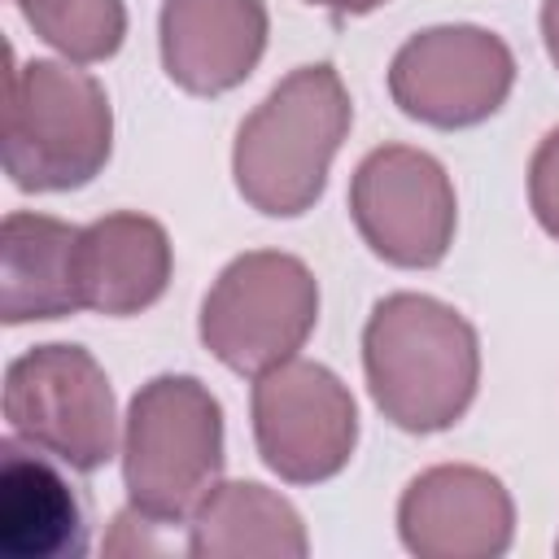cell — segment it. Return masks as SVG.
I'll list each match as a JSON object with an SVG mask.
<instances>
[{"label": "cell", "instance_id": "17", "mask_svg": "<svg viewBox=\"0 0 559 559\" xmlns=\"http://www.w3.org/2000/svg\"><path fill=\"white\" fill-rule=\"evenodd\" d=\"M528 205H533V218L537 227L559 240V127L542 135V144L533 148V162H528Z\"/></svg>", "mask_w": 559, "mask_h": 559}, {"label": "cell", "instance_id": "19", "mask_svg": "<svg viewBox=\"0 0 559 559\" xmlns=\"http://www.w3.org/2000/svg\"><path fill=\"white\" fill-rule=\"evenodd\" d=\"M306 4H319V9H332L336 17H362V13H376L384 0H306Z\"/></svg>", "mask_w": 559, "mask_h": 559}, {"label": "cell", "instance_id": "13", "mask_svg": "<svg viewBox=\"0 0 559 559\" xmlns=\"http://www.w3.org/2000/svg\"><path fill=\"white\" fill-rule=\"evenodd\" d=\"M52 454L9 437L0 445V550L9 559H79L87 524Z\"/></svg>", "mask_w": 559, "mask_h": 559}, {"label": "cell", "instance_id": "14", "mask_svg": "<svg viewBox=\"0 0 559 559\" xmlns=\"http://www.w3.org/2000/svg\"><path fill=\"white\" fill-rule=\"evenodd\" d=\"M74 245L79 227L35 214V210H13L0 223V319L9 328L17 323H48L66 319L79 306L74 288Z\"/></svg>", "mask_w": 559, "mask_h": 559}, {"label": "cell", "instance_id": "10", "mask_svg": "<svg viewBox=\"0 0 559 559\" xmlns=\"http://www.w3.org/2000/svg\"><path fill=\"white\" fill-rule=\"evenodd\" d=\"M397 537L415 559H498L515 542V502L493 472L437 463L402 489Z\"/></svg>", "mask_w": 559, "mask_h": 559}, {"label": "cell", "instance_id": "18", "mask_svg": "<svg viewBox=\"0 0 559 559\" xmlns=\"http://www.w3.org/2000/svg\"><path fill=\"white\" fill-rule=\"evenodd\" d=\"M542 44L550 66L559 70V0H542Z\"/></svg>", "mask_w": 559, "mask_h": 559}, {"label": "cell", "instance_id": "4", "mask_svg": "<svg viewBox=\"0 0 559 559\" xmlns=\"http://www.w3.org/2000/svg\"><path fill=\"white\" fill-rule=\"evenodd\" d=\"M223 406L197 376L162 371L122 419V489L153 524H183L223 480Z\"/></svg>", "mask_w": 559, "mask_h": 559}, {"label": "cell", "instance_id": "1", "mask_svg": "<svg viewBox=\"0 0 559 559\" xmlns=\"http://www.w3.org/2000/svg\"><path fill=\"white\" fill-rule=\"evenodd\" d=\"M362 376L376 411L402 432L454 428L480 389L476 328L428 293H389L362 328Z\"/></svg>", "mask_w": 559, "mask_h": 559}, {"label": "cell", "instance_id": "20", "mask_svg": "<svg viewBox=\"0 0 559 559\" xmlns=\"http://www.w3.org/2000/svg\"><path fill=\"white\" fill-rule=\"evenodd\" d=\"M555 550H559V542H555Z\"/></svg>", "mask_w": 559, "mask_h": 559}, {"label": "cell", "instance_id": "3", "mask_svg": "<svg viewBox=\"0 0 559 559\" xmlns=\"http://www.w3.org/2000/svg\"><path fill=\"white\" fill-rule=\"evenodd\" d=\"M114 153V109L96 74L74 61L31 57L9 70L4 175L17 192H74Z\"/></svg>", "mask_w": 559, "mask_h": 559}, {"label": "cell", "instance_id": "2", "mask_svg": "<svg viewBox=\"0 0 559 559\" xmlns=\"http://www.w3.org/2000/svg\"><path fill=\"white\" fill-rule=\"evenodd\" d=\"M349 127L354 100L336 66L314 61L288 70L236 131V192L266 218H297L314 210Z\"/></svg>", "mask_w": 559, "mask_h": 559}, {"label": "cell", "instance_id": "11", "mask_svg": "<svg viewBox=\"0 0 559 559\" xmlns=\"http://www.w3.org/2000/svg\"><path fill=\"white\" fill-rule=\"evenodd\" d=\"M266 0H162L157 48L166 79L188 96L240 87L266 52Z\"/></svg>", "mask_w": 559, "mask_h": 559}, {"label": "cell", "instance_id": "12", "mask_svg": "<svg viewBox=\"0 0 559 559\" xmlns=\"http://www.w3.org/2000/svg\"><path fill=\"white\" fill-rule=\"evenodd\" d=\"M175 249L157 218L140 210H114L87 227H79L74 245V288L79 306L131 319L157 306L170 288Z\"/></svg>", "mask_w": 559, "mask_h": 559}, {"label": "cell", "instance_id": "6", "mask_svg": "<svg viewBox=\"0 0 559 559\" xmlns=\"http://www.w3.org/2000/svg\"><path fill=\"white\" fill-rule=\"evenodd\" d=\"M9 437L70 472H100L118 454V406L105 367L70 341H48L4 367Z\"/></svg>", "mask_w": 559, "mask_h": 559}, {"label": "cell", "instance_id": "7", "mask_svg": "<svg viewBox=\"0 0 559 559\" xmlns=\"http://www.w3.org/2000/svg\"><path fill=\"white\" fill-rule=\"evenodd\" d=\"M349 218L362 245L397 271L445 262L459 227L450 170L415 144H380L349 175Z\"/></svg>", "mask_w": 559, "mask_h": 559}, {"label": "cell", "instance_id": "5", "mask_svg": "<svg viewBox=\"0 0 559 559\" xmlns=\"http://www.w3.org/2000/svg\"><path fill=\"white\" fill-rule=\"evenodd\" d=\"M319 323V280L284 249L231 258L201 301V345L236 376H262L310 341Z\"/></svg>", "mask_w": 559, "mask_h": 559}, {"label": "cell", "instance_id": "9", "mask_svg": "<svg viewBox=\"0 0 559 559\" xmlns=\"http://www.w3.org/2000/svg\"><path fill=\"white\" fill-rule=\"evenodd\" d=\"M515 87L511 44L472 22L415 31L389 61L393 105L424 127L467 131L489 122Z\"/></svg>", "mask_w": 559, "mask_h": 559}, {"label": "cell", "instance_id": "15", "mask_svg": "<svg viewBox=\"0 0 559 559\" xmlns=\"http://www.w3.org/2000/svg\"><path fill=\"white\" fill-rule=\"evenodd\" d=\"M188 555L197 559H306L301 511L262 480H218L188 515Z\"/></svg>", "mask_w": 559, "mask_h": 559}, {"label": "cell", "instance_id": "8", "mask_svg": "<svg viewBox=\"0 0 559 559\" xmlns=\"http://www.w3.org/2000/svg\"><path fill=\"white\" fill-rule=\"evenodd\" d=\"M249 419L262 463L284 485H323L341 476L358 445L349 384L310 358H288L253 376Z\"/></svg>", "mask_w": 559, "mask_h": 559}, {"label": "cell", "instance_id": "16", "mask_svg": "<svg viewBox=\"0 0 559 559\" xmlns=\"http://www.w3.org/2000/svg\"><path fill=\"white\" fill-rule=\"evenodd\" d=\"M26 26L57 48L66 61L96 66L109 61L127 39L122 0H13Z\"/></svg>", "mask_w": 559, "mask_h": 559}]
</instances>
